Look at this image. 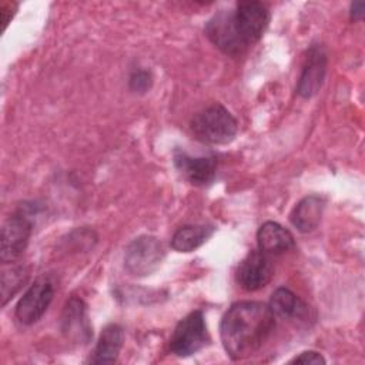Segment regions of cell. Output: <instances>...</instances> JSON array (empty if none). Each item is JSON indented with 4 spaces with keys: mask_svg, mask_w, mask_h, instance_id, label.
Returning a JSON list of instances; mask_svg holds the SVG:
<instances>
[{
    "mask_svg": "<svg viewBox=\"0 0 365 365\" xmlns=\"http://www.w3.org/2000/svg\"><path fill=\"white\" fill-rule=\"evenodd\" d=\"M275 328V315L267 304L240 301L232 304L220 324V335L227 355L245 359L254 355Z\"/></svg>",
    "mask_w": 365,
    "mask_h": 365,
    "instance_id": "1",
    "label": "cell"
},
{
    "mask_svg": "<svg viewBox=\"0 0 365 365\" xmlns=\"http://www.w3.org/2000/svg\"><path fill=\"white\" fill-rule=\"evenodd\" d=\"M190 128L201 143L220 145L234 140L238 123L224 106L212 104L192 117Z\"/></svg>",
    "mask_w": 365,
    "mask_h": 365,
    "instance_id": "2",
    "label": "cell"
},
{
    "mask_svg": "<svg viewBox=\"0 0 365 365\" xmlns=\"http://www.w3.org/2000/svg\"><path fill=\"white\" fill-rule=\"evenodd\" d=\"M165 255L163 242L153 235H140L125 248L124 268L130 275L147 277L163 262Z\"/></svg>",
    "mask_w": 365,
    "mask_h": 365,
    "instance_id": "3",
    "label": "cell"
},
{
    "mask_svg": "<svg viewBox=\"0 0 365 365\" xmlns=\"http://www.w3.org/2000/svg\"><path fill=\"white\" fill-rule=\"evenodd\" d=\"M210 344L204 314L201 311L190 312L173 331L170 338V351L181 358L197 354Z\"/></svg>",
    "mask_w": 365,
    "mask_h": 365,
    "instance_id": "4",
    "label": "cell"
},
{
    "mask_svg": "<svg viewBox=\"0 0 365 365\" xmlns=\"http://www.w3.org/2000/svg\"><path fill=\"white\" fill-rule=\"evenodd\" d=\"M54 297V284L50 277H38L23 294L17 307L16 318L23 325L36 324L47 311Z\"/></svg>",
    "mask_w": 365,
    "mask_h": 365,
    "instance_id": "5",
    "label": "cell"
},
{
    "mask_svg": "<svg viewBox=\"0 0 365 365\" xmlns=\"http://www.w3.org/2000/svg\"><path fill=\"white\" fill-rule=\"evenodd\" d=\"M232 19L238 37L248 48L262 37L269 23V11L259 1H241L232 10Z\"/></svg>",
    "mask_w": 365,
    "mask_h": 365,
    "instance_id": "6",
    "label": "cell"
},
{
    "mask_svg": "<svg viewBox=\"0 0 365 365\" xmlns=\"http://www.w3.org/2000/svg\"><path fill=\"white\" fill-rule=\"evenodd\" d=\"M31 230L33 224L23 212H17L4 221L0 237V259L4 264L14 262L23 254L29 244Z\"/></svg>",
    "mask_w": 365,
    "mask_h": 365,
    "instance_id": "7",
    "label": "cell"
},
{
    "mask_svg": "<svg viewBox=\"0 0 365 365\" xmlns=\"http://www.w3.org/2000/svg\"><path fill=\"white\" fill-rule=\"evenodd\" d=\"M205 34L225 54L240 56L247 50L235 30L232 10H221L214 14L205 26Z\"/></svg>",
    "mask_w": 365,
    "mask_h": 365,
    "instance_id": "8",
    "label": "cell"
},
{
    "mask_svg": "<svg viewBox=\"0 0 365 365\" xmlns=\"http://www.w3.org/2000/svg\"><path fill=\"white\" fill-rule=\"evenodd\" d=\"M274 277V264L271 258L261 252H250L238 265L237 281L245 291H258L264 288Z\"/></svg>",
    "mask_w": 365,
    "mask_h": 365,
    "instance_id": "9",
    "label": "cell"
},
{
    "mask_svg": "<svg viewBox=\"0 0 365 365\" xmlns=\"http://www.w3.org/2000/svg\"><path fill=\"white\" fill-rule=\"evenodd\" d=\"M61 332L76 344H88L93 338V329L88 319L87 305L78 297H71L61 314Z\"/></svg>",
    "mask_w": 365,
    "mask_h": 365,
    "instance_id": "10",
    "label": "cell"
},
{
    "mask_svg": "<svg viewBox=\"0 0 365 365\" xmlns=\"http://www.w3.org/2000/svg\"><path fill=\"white\" fill-rule=\"evenodd\" d=\"M327 53L322 46L314 44L309 47L297 86V93L302 98H311L322 87L327 74Z\"/></svg>",
    "mask_w": 365,
    "mask_h": 365,
    "instance_id": "11",
    "label": "cell"
},
{
    "mask_svg": "<svg viewBox=\"0 0 365 365\" xmlns=\"http://www.w3.org/2000/svg\"><path fill=\"white\" fill-rule=\"evenodd\" d=\"M174 165L192 185L204 187L214 181L217 174V158L214 155L192 157L182 150L174 151Z\"/></svg>",
    "mask_w": 365,
    "mask_h": 365,
    "instance_id": "12",
    "label": "cell"
},
{
    "mask_svg": "<svg viewBox=\"0 0 365 365\" xmlns=\"http://www.w3.org/2000/svg\"><path fill=\"white\" fill-rule=\"evenodd\" d=\"M257 242L259 251L267 255L281 254L295 247L294 235L281 224L274 221H267L259 227L257 232Z\"/></svg>",
    "mask_w": 365,
    "mask_h": 365,
    "instance_id": "13",
    "label": "cell"
},
{
    "mask_svg": "<svg viewBox=\"0 0 365 365\" xmlns=\"http://www.w3.org/2000/svg\"><path fill=\"white\" fill-rule=\"evenodd\" d=\"M268 307L275 317L282 319L305 321L309 312L308 305L288 288H277L269 298Z\"/></svg>",
    "mask_w": 365,
    "mask_h": 365,
    "instance_id": "14",
    "label": "cell"
},
{
    "mask_svg": "<svg viewBox=\"0 0 365 365\" xmlns=\"http://www.w3.org/2000/svg\"><path fill=\"white\" fill-rule=\"evenodd\" d=\"M324 208V198L318 195H308L294 207L289 214V221L299 232H311L318 227Z\"/></svg>",
    "mask_w": 365,
    "mask_h": 365,
    "instance_id": "15",
    "label": "cell"
},
{
    "mask_svg": "<svg viewBox=\"0 0 365 365\" xmlns=\"http://www.w3.org/2000/svg\"><path fill=\"white\" fill-rule=\"evenodd\" d=\"M124 331L117 324H108L103 328L97 341L94 355L90 359L93 364H113L117 361L123 348Z\"/></svg>",
    "mask_w": 365,
    "mask_h": 365,
    "instance_id": "16",
    "label": "cell"
},
{
    "mask_svg": "<svg viewBox=\"0 0 365 365\" xmlns=\"http://www.w3.org/2000/svg\"><path fill=\"white\" fill-rule=\"evenodd\" d=\"M214 231L212 225H184L174 232L171 247L178 252H191L205 244Z\"/></svg>",
    "mask_w": 365,
    "mask_h": 365,
    "instance_id": "17",
    "label": "cell"
},
{
    "mask_svg": "<svg viewBox=\"0 0 365 365\" xmlns=\"http://www.w3.org/2000/svg\"><path fill=\"white\" fill-rule=\"evenodd\" d=\"M29 272L23 265H11L1 272V304L6 305L9 299L26 284Z\"/></svg>",
    "mask_w": 365,
    "mask_h": 365,
    "instance_id": "18",
    "label": "cell"
},
{
    "mask_svg": "<svg viewBox=\"0 0 365 365\" xmlns=\"http://www.w3.org/2000/svg\"><path fill=\"white\" fill-rule=\"evenodd\" d=\"M153 84V77L151 73L147 70H135L131 73L128 86L130 90L134 93H145Z\"/></svg>",
    "mask_w": 365,
    "mask_h": 365,
    "instance_id": "19",
    "label": "cell"
},
{
    "mask_svg": "<svg viewBox=\"0 0 365 365\" xmlns=\"http://www.w3.org/2000/svg\"><path fill=\"white\" fill-rule=\"evenodd\" d=\"M289 364H314V365H319V364H325V358L319 352L304 351L298 356L291 359Z\"/></svg>",
    "mask_w": 365,
    "mask_h": 365,
    "instance_id": "20",
    "label": "cell"
},
{
    "mask_svg": "<svg viewBox=\"0 0 365 365\" xmlns=\"http://www.w3.org/2000/svg\"><path fill=\"white\" fill-rule=\"evenodd\" d=\"M364 10H365V3L364 1H355L351 4V20H361L364 16Z\"/></svg>",
    "mask_w": 365,
    "mask_h": 365,
    "instance_id": "21",
    "label": "cell"
}]
</instances>
